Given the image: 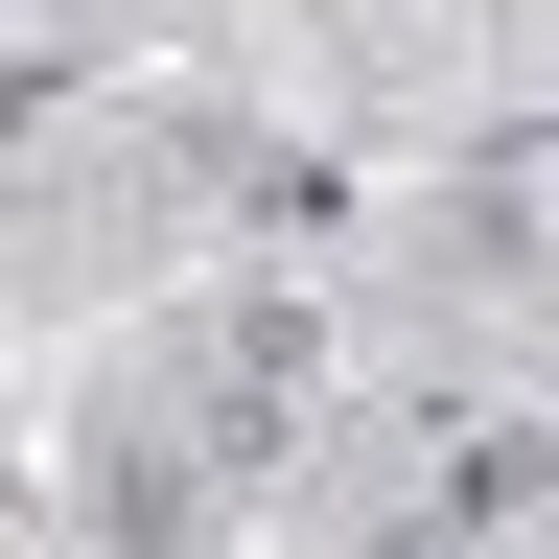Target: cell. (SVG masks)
Masks as SVG:
<instances>
[{
  "label": "cell",
  "instance_id": "7a4b0ae2",
  "mask_svg": "<svg viewBox=\"0 0 559 559\" xmlns=\"http://www.w3.org/2000/svg\"><path fill=\"white\" fill-rule=\"evenodd\" d=\"M513 513H559V443L536 419H443L419 443V536H513Z\"/></svg>",
  "mask_w": 559,
  "mask_h": 559
},
{
  "label": "cell",
  "instance_id": "6da1fadb",
  "mask_svg": "<svg viewBox=\"0 0 559 559\" xmlns=\"http://www.w3.org/2000/svg\"><path fill=\"white\" fill-rule=\"evenodd\" d=\"M326 396V304H210V466H280V419Z\"/></svg>",
  "mask_w": 559,
  "mask_h": 559
}]
</instances>
